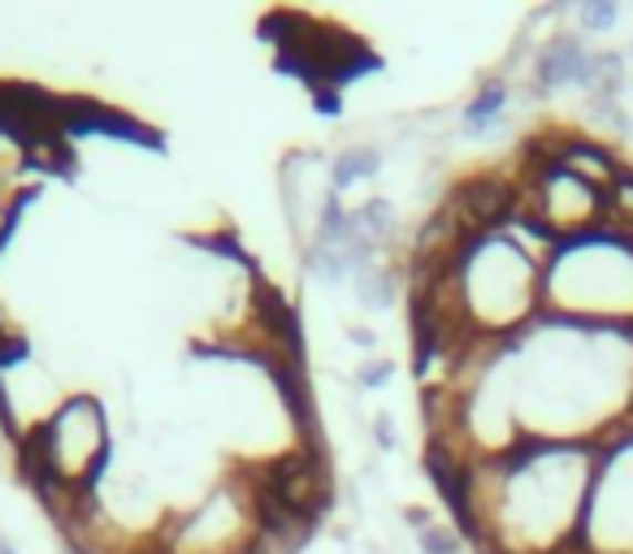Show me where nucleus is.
I'll list each match as a JSON object with an SVG mask.
<instances>
[{"label":"nucleus","instance_id":"8","mask_svg":"<svg viewBox=\"0 0 633 554\" xmlns=\"http://www.w3.org/2000/svg\"><path fill=\"white\" fill-rule=\"evenodd\" d=\"M356 291H361V300L370 303V307H386V303L395 300V282H391V273H386V269H382V273L370 269V273L356 282Z\"/></svg>","mask_w":633,"mask_h":554},{"label":"nucleus","instance_id":"13","mask_svg":"<svg viewBox=\"0 0 633 554\" xmlns=\"http://www.w3.org/2000/svg\"><path fill=\"white\" fill-rule=\"evenodd\" d=\"M0 554H13V551H9V546H4V542H0Z\"/></svg>","mask_w":633,"mask_h":554},{"label":"nucleus","instance_id":"14","mask_svg":"<svg viewBox=\"0 0 633 554\" xmlns=\"http://www.w3.org/2000/svg\"><path fill=\"white\" fill-rule=\"evenodd\" d=\"M630 56H633V44H630Z\"/></svg>","mask_w":633,"mask_h":554},{"label":"nucleus","instance_id":"9","mask_svg":"<svg viewBox=\"0 0 633 554\" xmlns=\"http://www.w3.org/2000/svg\"><path fill=\"white\" fill-rule=\"evenodd\" d=\"M417 542L425 554H460V533H452L447 524H425L417 529Z\"/></svg>","mask_w":633,"mask_h":554},{"label":"nucleus","instance_id":"10","mask_svg":"<svg viewBox=\"0 0 633 554\" xmlns=\"http://www.w3.org/2000/svg\"><path fill=\"white\" fill-rule=\"evenodd\" d=\"M594 117L608 126V130H616V135H630V113L621 108L616 101H594Z\"/></svg>","mask_w":633,"mask_h":554},{"label":"nucleus","instance_id":"2","mask_svg":"<svg viewBox=\"0 0 633 554\" xmlns=\"http://www.w3.org/2000/svg\"><path fill=\"white\" fill-rule=\"evenodd\" d=\"M560 169H569L578 182H585L590 191L608 196L612 182L621 178L625 160L612 144H599V139H581V135H569L564 148H560Z\"/></svg>","mask_w":633,"mask_h":554},{"label":"nucleus","instance_id":"3","mask_svg":"<svg viewBox=\"0 0 633 554\" xmlns=\"http://www.w3.org/2000/svg\"><path fill=\"white\" fill-rule=\"evenodd\" d=\"M585 65H590V49H585V40H578V35H556L547 49L538 52V65H533V92H538V96H551V92H560V87H569V83H578L581 87Z\"/></svg>","mask_w":633,"mask_h":554},{"label":"nucleus","instance_id":"7","mask_svg":"<svg viewBox=\"0 0 633 554\" xmlns=\"http://www.w3.org/2000/svg\"><path fill=\"white\" fill-rule=\"evenodd\" d=\"M578 22H581V31H594V35H603V31H612V27L621 22V4H608V0H590V4H581V9H578Z\"/></svg>","mask_w":633,"mask_h":554},{"label":"nucleus","instance_id":"12","mask_svg":"<svg viewBox=\"0 0 633 554\" xmlns=\"http://www.w3.org/2000/svg\"><path fill=\"white\" fill-rule=\"evenodd\" d=\"M373 433H377V442H382V447H395V429H391L386 420H377V425H373Z\"/></svg>","mask_w":633,"mask_h":554},{"label":"nucleus","instance_id":"4","mask_svg":"<svg viewBox=\"0 0 633 554\" xmlns=\"http://www.w3.org/2000/svg\"><path fill=\"white\" fill-rule=\"evenodd\" d=\"M504 104H508V83L504 79H490V83H481V92L474 96V104L465 108V126L481 135V130H490L499 117H504Z\"/></svg>","mask_w":633,"mask_h":554},{"label":"nucleus","instance_id":"1","mask_svg":"<svg viewBox=\"0 0 633 554\" xmlns=\"http://www.w3.org/2000/svg\"><path fill=\"white\" fill-rule=\"evenodd\" d=\"M252 472L278 494V503L291 506V511L304 515V520H321L330 499H334V494H330L325 459H321V451H309V447L278 454V459H264Z\"/></svg>","mask_w":633,"mask_h":554},{"label":"nucleus","instance_id":"11","mask_svg":"<svg viewBox=\"0 0 633 554\" xmlns=\"http://www.w3.org/2000/svg\"><path fill=\"white\" fill-rule=\"evenodd\" d=\"M391 373H395L391 359H370V364L361 368V381H365V386H382V381H391Z\"/></svg>","mask_w":633,"mask_h":554},{"label":"nucleus","instance_id":"6","mask_svg":"<svg viewBox=\"0 0 633 554\" xmlns=\"http://www.w3.org/2000/svg\"><path fill=\"white\" fill-rule=\"evenodd\" d=\"M356 226H361V234L365 239H386L391 230H395V217H391V203L386 200H373V203H365L361 212H356Z\"/></svg>","mask_w":633,"mask_h":554},{"label":"nucleus","instance_id":"5","mask_svg":"<svg viewBox=\"0 0 633 554\" xmlns=\"http://www.w3.org/2000/svg\"><path fill=\"white\" fill-rule=\"evenodd\" d=\"M373 174H377V151L373 148H347L334 160V182L339 187H352V182L373 178Z\"/></svg>","mask_w":633,"mask_h":554}]
</instances>
